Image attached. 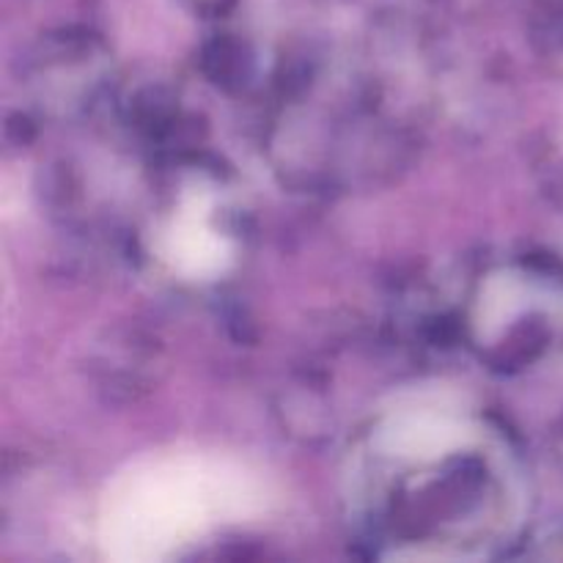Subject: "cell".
Returning a JSON list of instances; mask_svg holds the SVG:
<instances>
[{"label":"cell","mask_w":563,"mask_h":563,"mask_svg":"<svg viewBox=\"0 0 563 563\" xmlns=\"http://www.w3.org/2000/svg\"><path fill=\"white\" fill-rule=\"evenodd\" d=\"M262 504V482L231 456L157 454L115 476L99 509L97 539L113 561H163L212 528L253 517Z\"/></svg>","instance_id":"cell-1"},{"label":"cell","mask_w":563,"mask_h":563,"mask_svg":"<svg viewBox=\"0 0 563 563\" xmlns=\"http://www.w3.org/2000/svg\"><path fill=\"white\" fill-rule=\"evenodd\" d=\"M476 423L456 399L423 396L396 407L379 427V449L396 460L434 462L471 449Z\"/></svg>","instance_id":"cell-2"},{"label":"cell","mask_w":563,"mask_h":563,"mask_svg":"<svg viewBox=\"0 0 563 563\" xmlns=\"http://www.w3.org/2000/svg\"><path fill=\"white\" fill-rule=\"evenodd\" d=\"M159 253L174 273L190 280H212L229 269L234 245L214 225L212 196L203 187H190L181 196L174 218L159 234Z\"/></svg>","instance_id":"cell-3"}]
</instances>
